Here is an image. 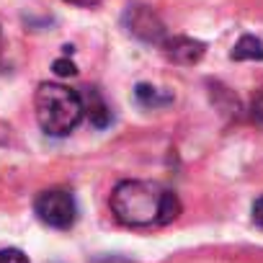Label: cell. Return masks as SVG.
Instances as JSON below:
<instances>
[{"instance_id": "cell-12", "label": "cell", "mask_w": 263, "mask_h": 263, "mask_svg": "<svg viewBox=\"0 0 263 263\" xmlns=\"http://www.w3.org/2000/svg\"><path fill=\"white\" fill-rule=\"evenodd\" d=\"M253 222H255L258 227H263V196L253 201Z\"/></svg>"}, {"instance_id": "cell-3", "label": "cell", "mask_w": 263, "mask_h": 263, "mask_svg": "<svg viewBox=\"0 0 263 263\" xmlns=\"http://www.w3.org/2000/svg\"><path fill=\"white\" fill-rule=\"evenodd\" d=\"M34 212L47 227H54V230H70L78 219L75 196L65 189L42 191L34 201Z\"/></svg>"}, {"instance_id": "cell-11", "label": "cell", "mask_w": 263, "mask_h": 263, "mask_svg": "<svg viewBox=\"0 0 263 263\" xmlns=\"http://www.w3.org/2000/svg\"><path fill=\"white\" fill-rule=\"evenodd\" d=\"M54 72H57V75H62V78H67V75H75V72H78V67H75L70 60H57V62H54Z\"/></svg>"}, {"instance_id": "cell-5", "label": "cell", "mask_w": 263, "mask_h": 263, "mask_svg": "<svg viewBox=\"0 0 263 263\" xmlns=\"http://www.w3.org/2000/svg\"><path fill=\"white\" fill-rule=\"evenodd\" d=\"M204 44L196 42V39H189V36H173V39H165L163 42V54L171 60V62H178V65H194L204 57Z\"/></svg>"}, {"instance_id": "cell-6", "label": "cell", "mask_w": 263, "mask_h": 263, "mask_svg": "<svg viewBox=\"0 0 263 263\" xmlns=\"http://www.w3.org/2000/svg\"><path fill=\"white\" fill-rule=\"evenodd\" d=\"M232 60H258L263 62V42L255 36H242L232 47Z\"/></svg>"}, {"instance_id": "cell-8", "label": "cell", "mask_w": 263, "mask_h": 263, "mask_svg": "<svg viewBox=\"0 0 263 263\" xmlns=\"http://www.w3.org/2000/svg\"><path fill=\"white\" fill-rule=\"evenodd\" d=\"M88 116L96 126H106L111 119V111L106 108V103L101 101V96L96 90H90V96H88Z\"/></svg>"}, {"instance_id": "cell-7", "label": "cell", "mask_w": 263, "mask_h": 263, "mask_svg": "<svg viewBox=\"0 0 263 263\" xmlns=\"http://www.w3.org/2000/svg\"><path fill=\"white\" fill-rule=\"evenodd\" d=\"M135 96H137V101H140L145 108H158V106H165V103H171V101H173L168 93H160L158 88L145 85V83H142V85H137Z\"/></svg>"}, {"instance_id": "cell-13", "label": "cell", "mask_w": 263, "mask_h": 263, "mask_svg": "<svg viewBox=\"0 0 263 263\" xmlns=\"http://www.w3.org/2000/svg\"><path fill=\"white\" fill-rule=\"evenodd\" d=\"M65 3H72V6H83V8H93L98 6L101 0H65Z\"/></svg>"}, {"instance_id": "cell-1", "label": "cell", "mask_w": 263, "mask_h": 263, "mask_svg": "<svg viewBox=\"0 0 263 263\" xmlns=\"http://www.w3.org/2000/svg\"><path fill=\"white\" fill-rule=\"evenodd\" d=\"M111 212L126 227H153L173 222L181 214V201L158 183L121 181L111 194Z\"/></svg>"}, {"instance_id": "cell-9", "label": "cell", "mask_w": 263, "mask_h": 263, "mask_svg": "<svg viewBox=\"0 0 263 263\" xmlns=\"http://www.w3.org/2000/svg\"><path fill=\"white\" fill-rule=\"evenodd\" d=\"M0 263H29V258L18 248H3L0 250Z\"/></svg>"}, {"instance_id": "cell-10", "label": "cell", "mask_w": 263, "mask_h": 263, "mask_svg": "<svg viewBox=\"0 0 263 263\" xmlns=\"http://www.w3.org/2000/svg\"><path fill=\"white\" fill-rule=\"evenodd\" d=\"M250 114L258 124H263V88H258V93L253 96V103H250Z\"/></svg>"}, {"instance_id": "cell-2", "label": "cell", "mask_w": 263, "mask_h": 263, "mask_svg": "<svg viewBox=\"0 0 263 263\" xmlns=\"http://www.w3.org/2000/svg\"><path fill=\"white\" fill-rule=\"evenodd\" d=\"M36 121L52 137H65L80 124L85 114L83 96L60 83H42L34 98Z\"/></svg>"}, {"instance_id": "cell-4", "label": "cell", "mask_w": 263, "mask_h": 263, "mask_svg": "<svg viewBox=\"0 0 263 263\" xmlns=\"http://www.w3.org/2000/svg\"><path fill=\"white\" fill-rule=\"evenodd\" d=\"M124 24L129 29V34H135L145 42H160L163 39V24L158 21V16L153 11H147L145 6H135L124 13Z\"/></svg>"}]
</instances>
